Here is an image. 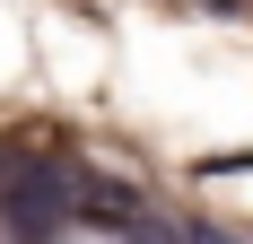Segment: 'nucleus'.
<instances>
[{
    "mask_svg": "<svg viewBox=\"0 0 253 244\" xmlns=\"http://www.w3.org/2000/svg\"><path fill=\"white\" fill-rule=\"evenodd\" d=\"M70 183L61 157H9L0 166V244H61L70 236Z\"/></svg>",
    "mask_w": 253,
    "mask_h": 244,
    "instance_id": "f257e3e1",
    "label": "nucleus"
},
{
    "mask_svg": "<svg viewBox=\"0 0 253 244\" xmlns=\"http://www.w3.org/2000/svg\"><path fill=\"white\" fill-rule=\"evenodd\" d=\"M157 9H201V18H245V0H157Z\"/></svg>",
    "mask_w": 253,
    "mask_h": 244,
    "instance_id": "f03ea898",
    "label": "nucleus"
}]
</instances>
